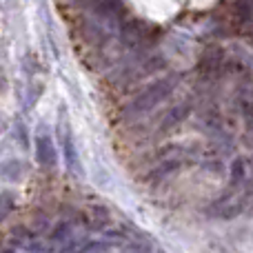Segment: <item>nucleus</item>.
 Returning <instances> with one entry per match:
<instances>
[{"label": "nucleus", "instance_id": "obj_1", "mask_svg": "<svg viewBox=\"0 0 253 253\" xmlns=\"http://www.w3.org/2000/svg\"><path fill=\"white\" fill-rule=\"evenodd\" d=\"M175 84H178V76H167V78H162V80H156V83L149 84L138 98H133V102L129 105V111L131 114H142V111L153 109V107L160 105V102L173 91Z\"/></svg>", "mask_w": 253, "mask_h": 253}, {"label": "nucleus", "instance_id": "obj_2", "mask_svg": "<svg viewBox=\"0 0 253 253\" xmlns=\"http://www.w3.org/2000/svg\"><path fill=\"white\" fill-rule=\"evenodd\" d=\"M36 158L42 167H56L58 162V156H56V147H53L51 138L49 135H38L36 138Z\"/></svg>", "mask_w": 253, "mask_h": 253}, {"label": "nucleus", "instance_id": "obj_3", "mask_svg": "<svg viewBox=\"0 0 253 253\" xmlns=\"http://www.w3.org/2000/svg\"><path fill=\"white\" fill-rule=\"evenodd\" d=\"M191 111H193V107L189 105V102L175 105L173 109L165 116V120H162V125H160V131H169V129H173V126H178L180 123H184V120L191 116Z\"/></svg>", "mask_w": 253, "mask_h": 253}, {"label": "nucleus", "instance_id": "obj_4", "mask_svg": "<svg viewBox=\"0 0 253 253\" xmlns=\"http://www.w3.org/2000/svg\"><path fill=\"white\" fill-rule=\"evenodd\" d=\"M224 62V49L220 47H211L207 49L205 53H202V60H200V69L207 71V74H211V71L220 69Z\"/></svg>", "mask_w": 253, "mask_h": 253}, {"label": "nucleus", "instance_id": "obj_5", "mask_svg": "<svg viewBox=\"0 0 253 253\" xmlns=\"http://www.w3.org/2000/svg\"><path fill=\"white\" fill-rule=\"evenodd\" d=\"M60 142H62V149H65V160H67V165H69V169L78 171V153H76V149H74V140H71L67 123H65V129L60 126Z\"/></svg>", "mask_w": 253, "mask_h": 253}, {"label": "nucleus", "instance_id": "obj_6", "mask_svg": "<svg viewBox=\"0 0 253 253\" xmlns=\"http://www.w3.org/2000/svg\"><path fill=\"white\" fill-rule=\"evenodd\" d=\"M144 36H147V31H142V22L140 20H129L123 25V42L129 44V47H135Z\"/></svg>", "mask_w": 253, "mask_h": 253}, {"label": "nucleus", "instance_id": "obj_7", "mask_svg": "<svg viewBox=\"0 0 253 253\" xmlns=\"http://www.w3.org/2000/svg\"><path fill=\"white\" fill-rule=\"evenodd\" d=\"M180 167V160H167V162H162L160 167H158V169H153L151 171V175H149V180H151V182H158V180H162L165 178V175H169L171 171H175Z\"/></svg>", "mask_w": 253, "mask_h": 253}, {"label": "nucleus", "instance_id": "obj_8", "mask_svg": "<svg viewBox=\"0 0 253 253\" xmlns=\"http://www.w3.org/2000/svg\"><path fill=\"white\" fill-rule=\"evenodd\" d=\"M233 13H236L238 20L249 22L253 18V2H251V0H238L236 7H233Z\"/></svg>", "mask_w": 253, "mask_h": 253}, {"label": "nucleus", "instance_id": "obj_9", "mask_svg": "<svg viewBox=\"0 0 253 253\" xmlns=\"http://www.w3.org/2000/svg\"><path fill=\"white\" fill-rule=\"evenodd\" d=\"M242 180H245V162L242 158H236L231 165V187H238Z\"/></svg>", "mask_w": 253, "mask_h": 253}, {"label": "nucleus", "instance_id": "obj_10", "mask_svg": "<svg viewBox=\"0 0 253 253\" xmlns=\"http://www.w3.org/2000/svg\"><path fill=\"white\" fill-rule=\"evenodd\" d=\"M11 209H13V196L9 191L0 193V222H2V220L11 213Z\"/></svg>", "mask_w": 253, "mask_h": 253}, {"label": "nucleus", "instance_id": "obj_11", "mask_svg": "<svg viewBox=\"0 0 253 253\" xmlns=\"http://www.w3.org/2000/svg\"><path fill=\"white\" fill-rule=\"evenodd\" d=\"M242 118H245L247 129L253 131V102H249V100L242 102Z\"/></svg>", "mask_w": 253, "mask_h": 253}, {"label": "nucleus", "instance_id": "obj_12", "mask_svg": "<svg viewBox=\"0 0 253 253\" xmlns=\"http://www.w3.org/2000/svg\"><path fill=\"white\" fill-rule=\"evenodd\" d=\"M4 84H7V78H4L2 69H0V91H2V89H4Z\"/></svg>", "mask_w": 253, "mask_h": 253}]
</instances>
